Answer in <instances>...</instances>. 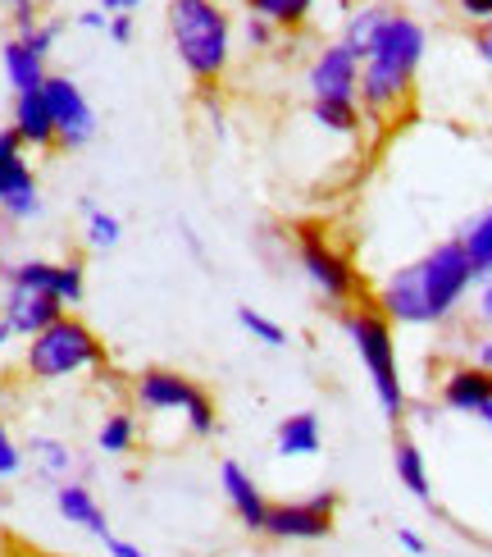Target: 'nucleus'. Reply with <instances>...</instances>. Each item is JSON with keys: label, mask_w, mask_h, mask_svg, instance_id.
<instances>
[{"label": "nucleus", "mask_w": 492, "mask_h": 557, "mask_svg": "<svg viewBox=\"0 0 492 557\" xmlns=\"http://www.w3.org/2000/svg\"><path fill=\"white\" fill-rule=\"evenodd\" d=\"M342 330L356 347V357L369 370V384H374V398H379L388 425H402L406 416V384H402V361H396V338H392V320L361 301V307H342L338 311Z\"/></svg>", "instance_id": "obj_3"}, {"label": "nucleus", "mask_w": 492, "mask_h": 557, "mask_svg": "<svg viewBox=\"0 0 492 557\" xmlns=\"http://www.w3.org/2000/svg\"><path fill=\"white\" fill-rule=\"evenodd\" d=\"M274 448H278V457H288V461L319 457V448H324L319 416H315V411H292L288 421L278 425V434H274Z\"/></svg>", "instance_id": "obj_15"}, {"label": "nucleus", "mask_w": 492, "mask_h": 557, "mask_svg": "<svg viewBox=\"0 0 492 557\" xmlns=\"http://www.w3.org/2000/svg\"><path fill=\"white\" fill-rule=\"evenodd\" d=\"M456 10L470 23H479V28H483V23H492V0H456Z\"/></svg>", "instance_id": "obj_32"}, {"label": "nucleus", "mask_w": 492, "mask_h": 557, "mask_svg": "<svg viewBox=\"0 0 492 557\" xmlns=\"http://www.w3.org/2000/svg\"><path fill=\"white\" fill-rule=\"evenodd\" d=\"M87 293V278H83V261H60V288L55 297L64 301V307H78Z\"/></svg>", "instance_id": "obj_28"}, {"label": "nucleus", "mask_w": 492, "mask_h": 557, "mask_svg": "<svg viewBox=\"0 0 492 557\" xmlns=\"http://www.w3.org/2000/svg\"><path fill=\"white\" fill-rule=\"evenodd\" d=\"M242 37L255 46V51H265V46H274V41H278V28H274V23H265V18L247 14V23H242Z\"/></svg>", "instance_id": "obj_30"}, {"label": "nucleus", "mask_w": 492, "mask_h": 557, "mask_svg": "<svg viewBox=\"0 0 492 557\" xmlns=\"http://www.w3.org/2000/svg\"><path fill=\"white\" fill-rule=\"evenodd\" d=\"M475 278L479 274L465 257L461 238L438 243L419 261L388 274V284L379 288V311L392 324H442L475 288Z\"/></svg>", "instance_id": "obj_1"}, {"label": "nucleus", "mask_w": 492, "mask_h": 557, "mask_svg": "<svg viewBox=\"0 0 492 557\" xmlns=\"http://www.w3.org/2000/svg\"><path fill=\"white\" fill-rule=\"evenodd\" d=\"M392 471H396V480H402V490H406L411 498H419V503L433 498V475H429L425 453H419L415 438L402 434V438L392 444Z\"/></svg>", "instance_id": "obj_17"}, {"label": "nucleus", "mask_w": 492, "mask_h": 557, "mask_svg": "<svg viewBox=\"0 0 492 557\" xmlns=\"http://www.w3.org/2000/svg\"><path fill=\"white\" fill-rule=\"evenodd\" d=\"M68 315V307L55 297V293H28V288H10L5 297V324L10 334H23V338H37L41 330H51V324Z\"/></svg>", "instance_id": "obj_12"}, {"label": "nucleus", "mask_w": 492, "mask_h": 557, "mask_svg": "<svg viewBox=\"0 0 492 557\" xmlns=\"http://www.w3.org/2000/svg\"><path fill=\"white\" fill-rule=\"evenodd\" d=\"M33 453H37L41 475H51V480H64V471L74 467V453H68L60 438H33Z\"/></svg>", "instance_id": "obj_27"}, {"label": "nucleus", "mask_w": 492, "mask_h": 557, "mask_svg": "<svg viewBox=\"0 0 492 557\" xmlns=\"http://www.w3.org/2000/svg\"><path fill=\"white\" fill-rule=\"evenodd\" d=\"M0 211L10 220H33L41 211L37 174L28 165V156H23V143L14 128L0 133Z\"/></svg>", "instance_id": "obj_8"}, {"label": "nucleus", "mask_w": 492, "mask_h": 557, "mask_svg": "<svg viewBox=\"0 0 492 557\" xmlns=\"http://www.w3.org/2000/svg\"><path fill=\"white\" fill-rule=\"evenodd\" d=\"M41 101L51 110V124H55V147L64 151H78L83 143H91V133H97V110L87 106L83 87L64 74H46L41 83Z\"/></svg>", "instance_id": "obj_7"}, {"label": "nucleus", "mask_w": 492, "mask_h": 557, "mask_svg": "<svg viewBox=\"0 0 492 557\" xmlns=\"http://www.w3.org/2000/svg\"><path fill=\"white\" fill-rule=\"evenodd\" d=\"M0 60H5V78H10V87H14V97H23V91H41V83H46V60L33 55L18 37L5 41Z\"/></svg>", "instance_id": "obj_19"}, {"label": "nucleus", "mask_w": 492, "mask_h": 557, "mask_svg": "<svg viewBox=\"0 0 492 557\" xmlns=\"http://www.w3.org/2000/svg\"><path fill=\"white\" fill-rule=\"evenodd\" d=\"M238 324L255 338V343H265V347H283L288 343V330L278 320H269L265 311H255V307H238Z\"/></svg>", "instance_id": "obj_26"}, {"label": "nucleus", "mask_w": 492, "mask_h": 557, "mask_svg": "<svg viewBox=\"0 0 492 557\" xmlns=\"http://www.w3.org/2000/svg\"><path fill=\"white\" fill-rule=\"evenodd\" d=\"M479 315L492 320V274L483 278V293H479Z\"/></svg>", "instance_id": "obj_39"}, {"label": "nucleus", "mask_w": 492, "mask_h": 557, "mask_svg": "<svg viewBox=\"0 0 492 557\" xmlns=\"http://www.w3.org/2000/svg\"><path fill=\"white\" fill-rule=\"evenodd\" d=\"M475 51H479V60L492 64V23H483V28L475 33Z\"/></svg>", "instance_id": "obj_36"}, {"label": "nucleus", "mask_w": 492, "mask_h": 557, "mask_svg": "<svg viewBox=\"0 0 492 557\" xmlns=\"http://www.w3.org/2000/svg\"><path fill=\"white\" fill-rule=\"evenodd\" d=\"M83 215H87V247H97V251L119 247V238H124V224H119V215L101 211L97 201H83Z\"/></svg>", "instance_id": "obj_24"}, {"label": "nucleus", "mask_w": 492, "mask_h": 557, "mask_svg": "<svg viewBox=\"0 0 492 557\" xmlns=\"http://www.w3.org/2000/svg\"><path fill=\"white\" fill-rule=\"evenodd\" d=\"M23 370H28V380H41V384L83 375V370H105V343L78 315H60L51 330L28 338V347H23Z\"/></svg>", "instance_id": "obj_4"}, {"label": "nucleus", "mask_w": 492, "mask_h": 557, "mask_svg": "<svg viewBox=\"0 0 492 557\" xmlns=\"http://www.w3.org/2000/svg\"><path fill=\"white\" fill-rule=\"evenodd\" d=\"M361 91V60L342 41L324 46L311 64V101H356Z\"/></svg>", "instance_id": "obj_10"}, {"label": "nucleus", "mask_w": 492, "mask_h": 557, "mask_svg": "<svg viewBox=\"0 0 492 557\" xmlns=\"http://www.w3.org/2000/svg\"><path fill=\"white\" fill-rule=\"evenodd\" d=\"M14 133L23 147H55V124H51V110H46L41 91L14 97Z\"/></svg>", "instance_id": "obj_16"}, {"label": "nucleus", "mask_w": 492, "mask_h": 557, "mask_svg": "<svg viewBox=\"0 0 492 557\" xmlns=\"http://www.w3.org/2000/svg\"><path fill=\"white\" fill-rule=\"evenodd\" d=\"M105 33H110L114 41H119V46H124V41H133V14H110V28H105Z\"/></svg>", "instance_id": "obj_34"}, {"label": "nucleus", "mask_w": 492, "mask_h": 557, "mask_svg": "<svg viewBox=\"0 0 492 557\" xmlns=\"http://www.w3.org/2000/svg\"><path fill=\"white\" fill-rule=\"evenodd\" d=\"M78 23H83V28H97V33H101V28H110V14H105V10H83Z\"/></svg>", "instance_id": "obj_37"}, {"label": "nucleus", "mask_w": 492, "mask_h": 557, "mask_svg": "<svg viewBox=\"0 0 492 557\" xmlns=\"http://www.w3.org/2000/svg\"><path fill=\"white\" fill-rule=\"evenodd\" d=\"M311 114L324 133H338V137H356L365 124L361 101H311Z\"/></svg>", "instance_id": "obj_21"}, {"label": "nucleus", "mask_w": 492, "mask_h": 557, "mask_svg": "<svg viewBox=\"0 0 492 557\" xmlns=\"http://www.w3.org/2000/svg\"><path fill=\"white\" fill-rule=\"evenodd\" d=\"M475 366H483L488 375H492V338H488V343H479V361H475Z\"/></svg>", "instance_id": "obj_40"}, {"label": "nucleus", "mask_w": 492, "mask_h": 557, "mask_svg": "<svg viewBox=\"0 0 492 557\" xmlns=\"http://www.w3.org/2000/svg\"><path fill=\"white\" fill-rule=\"evenodd\" d=\"M169 41L201 91H215L232 60V23L219 0H169Z\"/></svg>", "instance_id": "obj_2"}, {"label": "nucleus", "mask_w": 492, "mask_h": 557, "mask_svg": "<svg viewBox=\"0 0 492 557\" xmlns=\"http://www.w3.org/2000/svg\"><path fill=\"white\" fill-rule=\"evenodd\" d=\"M479 421H483V425H488V430H492V403H488V407H483V411H479Z\"/></svg>", "instance_id": "obj_42"}, {"label": "nucleus", "mask_w": 492, "mask_h": 557, "mask_svg": "<svg viewBox=\"0 0 492 557\" xmlns=\"http://www.w3.org/2000/svg\"><path fill=\"white\" fill-rule=\"evenodd\" d=\"M338 490H319L311 498H292V503H269V517H265V535L278 544H315L333 535V521H338Z\"/></svg>", "instance_id": "obj_6"}, {"label": "nucleus", "mask_w": 492, "mask_h": 557, "mask_svg": "<svg viewBox=\"0 0 492 557\" xmlns=\"http://www.w3.org/2000/svg\"><path fill=\"white\" fill-rule=\"evenodd\" d=\"M14 37H18L23 46H28L33 55H41V60H46V55H51V46H55V37H60V23H33L28 33H14Z\"/></svg>", "instance_id": "obj_29"}, {"label": "nucleus", "mask_w": 492, "mask_h": 557, "mask_svg": "<svg viewBox=\"0 0 492 557\" xmlns=\"http://www.w3.org/2000/svg\"><path fill=\"white\" fill-rule=\"evenodd\" d=\"M396 544H402L411 557H425L429 553V544H425V535H415V530L411 525H402V530H396Z\"/></svg>", "instance_id": "obj_33"}, {"label": "nucleus", "mask_w": 492, "mask_h": 557, "mask_svg": "<svg viewBox=\"0 0 492 557\" xmlns=\"http://www.w3.org/2000/svg\"><path fill=\"white\" fill-rule=\"evenodd\" d=\"M18 467H23V453H18V444L10 438V430L0 425V480H5V475H14Z\"/></svg>", "instance_id": "obj_31"}, {"label": "nucleus", "mask_w": 492, "mask_h": 557, "mask_svg": "<svg viewBox=\"0 0 492 557\" xmlns=\"http://www.w3.org/2000/svg\"><path fill=\"white\" fill-rule=\"evenodd\" d=\"M10 338H14V334H10V324H5V320H0V347H5Z\"/></svg>", "instance_id": "obj_41"}, {"label": "nucleus", "mask_w": 492, "mask_h": 557, "mask_svg": "<svg viewBox=\"0 0 492 557\" xmlns=\"http://www.w3.org/2000/svg\"><path fill=\"white\" fill-rule=\"evenodd\" d=\"M55 507H60V517H64L68 525H78V530H87V535H97V540H110V517H105V507L97 503V494H91L87 484L60 480Z\"/></svg>", "instance_id": "obj_13"}, {"label": "nucleus", "mask_w": 492, "mask_h": 557, "mask_svg": "<svg viewBox=\"0 0 492 557\" xmlns=\"http://www.w3.org/2000/svg\"><path fill=\"white\" fill-rule=\"evenodd\" d=\"M97 448L110 457H124L137 448V416L133 411H110L97 430Z\"/></svg>", "instance_id": "obj_22"}, {"label": "nucleus", "mask_w": 492, "mask_h": 557, "mask_svg": "<svg viewBox=\"0 0 492 557\" xmlns=\"http://www.w3.org/2000/svg\"><path fill=\"white\" fill-rule=\"evenodd\" d=\"M137 5H142V0H101V10H105V14H133Z\"/></svg>", "instance_id": "obj_38"}, {"label": "nucleus", "mask_w": 492, "mask_h": 557, "mask_svg": "<svg viewBox=\"0 0 492 557\" xmlns=\"http://www.w3.org/2000/svg\"><path fill=\"white\" fill-rule=\"evenodd\" d=\"M219 490H224V498H228V507H232V517L242 521V530H251V535H265V517H269V498H265V490L251 480V471L242 467V461H224L219 467Z\"/></svg>", "instance_id": "obj_11"}, {"label": "nucleus", "mask_w": 492, "mask_h": 557, "mask_svg": "<svg viewBox=\"0 0 492 557\" xmlns=\"http://www.w3.org/2000/svg\"><path fill=\"white\" fill-rule=\"evenodd\" d=\"M105 548H110V557H151L147 548H137V544H128V540H119V535H110Z\"/></svg>", "instance_id": "obj_35"}, {"label": "nucleus", "mask_w": 492, "mask_h": 557, "mask_svg": "<svg viewBox=\"0 0 492 557\" xmlns=\"http://www.w3.org/2000/svg\"><path fill=\"white\" fill-rule=\"evenodd\" d=\"M0 557H5V553H0Z\"/></svg>", "instance_id": "obj_43"}, {"label": "nucleus", "mask_w": 492, "mask_h": 557, "mask_svg": "<svg viewBox=\"0 0 492 557\" xmlns=\"http://www.w3.org/2000/svg\"><path fill=\"white\" fill-rule=\"evenodd\" d=\"M461 247H465V257H470L475 274L488 278V274H492V211H483L470 228H465V234H461Z\"/></svg>", "instance_id": "obj_23"}, {"label": "nucleus", "mask_w": 492, "mask_h": 557, "mask_svg": "<svg viewBox=\"0 0 492 557\" xmlns=\"http://www.w3.org/2000/svg\"><path fill=\"white\" fill-rule=\"evenodd\" d=\"M201 384L197 380H187V375H178V370H164V366H151V370H142V375L133 380V398H137V407L142 411H155V416H164V411H192V403L201 398Z\"/></svg>", "instance_id": "obj_9"}, {"label": "nucleus", "mask_w": 492, "mask_h": 557, "mask_svg": "<svg viewBox=\"0 0 492 557\" xmlns=\"http://www.w3.org/2000/svg\"><path fill=\"white\" fill-rule=\"evenodd\" d=\"M247 10H251L255 18L274 23L278 33H297V28H306L315 0H247Z\"/></svg>", "instance_id": "obj_20"}, {"label": "nucleus", "mask_w": 492, "mask_h": 557, "mask_svg": "<svg viewBox=\"0 0 492 557\" xmlns=\"http://www.w3.org/2000/svg\"><path fill=\"white\" fill-rule=\"evenodd\" d=\"M488 403H492V375L483 366H456V370H447V380H442V407L479 416Z\"/></svg>", "instance_id": "obj_14"}, {"label": "nucleus", "mask_w": 492, "mask_h": 557, "mask_svg": "<svg viewBox=\"0 0 492 557\" xmlns=\"http://www.w3.org/2000/svg\"><path fill=\"white\" fill-rule=\"evenodd\" d=\"M297 265L306 270V278H311V284L328 301H338V311L342 307H361V301H365L361 270L351 265V257H346L342 247L328 243L324 228H315V224H301L297 228Z\"/></svg>", "instance_id": "obj_5"}, {"label": "nucleus", "mask_w": 492, "mask_h": 557, "mask_svg": "<svg viewBox=\"0 0 492 557\" xmlns=\"http://www.w3.org/2000/svg\"><path fill=\"white\" fill-rule=\"evenodd\" d=\"M396 10H388V5H361L356 14L346 18V28H342V46L351 55H356L361 64L369 60V51H374V41H379V33L388 28V18H392Z\"/></svg>", "instance_id": "obj_18"}, {"label": "nucleus", "mask_w": 492, "mask_h": 557, "mask_svg": "<svg viewBox=\"0 0 492 557\" xmlns=\"http://www.w3.org/2000/svg\"><path fill=\"white\" fill-rule=\"evenodd\" d=\"M10 288L55 293V288H60V261H18V265L10 270Z\"/></svg>", "instance_id": "obj_25"}]
</instances>
